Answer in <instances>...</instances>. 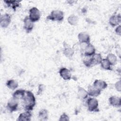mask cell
<instances>
[{
    "mask_svg": "<svg viewBox=\"0 0 121 121\" xmlns=\"http://www.w3.org/2000/svg\"><path fill=\"white\" fill-rule=\"evenodd\" d=\"M87 92L88 95L92 97H97L99 96L101 93L100 90L97 89L93 85H89L88 86Z\"/></svg>",
    "mask_w": 121,
    "mask_h": 121,
    "instance_id": "12",
    "label": "cell"
},
{
    "mask_svg": "<svg viewBox=\"0 0 121 121\" xmlns=\"http://www.w3.org/2000/svg\"><path fill=\"white\" fill-rule=\"evenodd\" d=\"M78 39L80 43H89L90 42L89 35L86 32H82L78 34Z\"/></svg>",
    "mask_w": 121,
    "mask_h": 121,
    "instance_id": "9",
    "label": "cell"
},
{
    "mask_svg": "<svg viewBox=\"0 0 121 121\" xmlns=\"http://www.w3.org/2000/svg\"><path fill=\"white\" fill-rule=\"evenodd\" d=\"M6 84L7 86L11 90H15L18 86V83L14 79H9L8 80Z\"/></svg>",
    "mask_w": 121,
    "mask_h": 121,
    "instance_id": "22",
    "label": "cell"
},
{
    "mask_svg": "<svg viewBox=\"0 0 121 121\" xmlns=\"http://www.w3.org/2000/svg\"><path fill=\"white\" fill-rule=\"evenodd\" d=\"M18 100L13 97L11 98L7 104V108L10 112L16 111L18 107Z\"/></svg>",
    "mask_w": 121,
    "mask_h": 121,
    "instance_id": "6",
    "label": "cell"
},
{
    "mask_svg": "<svg viewBox=\"0 0 121 121\" xmlns=\"http://www.w3.org/2000/svg\"><path fill=\"white\" fill-rule=\"evenodd\" d=\"M38 118L40 121H46L48 118V112L46 109L41 110L38 113Z\"/></svg>",
    "mask_w": 121,
    "mask_h": 121,
    "instance_id": "20",
    "label": "cell"
},
{
    "mask_svg": "<svg viewBox=\"0 0 121 121\" xmlns=\"http://www.w3.org/2000/svg\"><path fill=\"white\" fill-rule=\"evenodd\" d=\"M77 95L78 99L83 100L87 98L88 95L86 90L84 88L78 86V88Z\"/></svg>",
    "mask_w": 121,
    "mask_h": 121,
    "instance_id": "17",
    "label": "cell"
},
{
    "mask_svg": "<svg viewBox=\"0 0 121 121\" xmlns=\"http://www.w3.org/2000/svg\"><path fill=\"white\" fill-rule=\"evenodd\" d=\"M103 59L100 53H95L91 56V60L92 66L100 64Z\"/></svg>",
    "mask_w": 121,
    "mask_h": 121,
    "instance_id": "19",
    "label": "cell"
},
{
    "mask_svg": "<svg viewBox=\"0 0 121 121\" xmlns=\"http://www.w3.org/2000/svg\"><path fill=\"white\" fill-rule=\"evenodd\" d=\"M26 91L24 89H20L17 90L16 91H15L13 93L12 95V97L18 100H22V99L25 96L26 94Z\"/></svg>",
    "mask_w": 121,
    "mask_h": 121,
    "instance_id": "18",
    "label": "cell"
},
{
    "mask_svg": "<svg viewBox=\"0 0 121 121\" xmlns=\"http://www.w3.org/2000/svg\"><path fill=\"white\" fill-rule=\"evenodd\" d=\"M101 67L107 70H112V65L109 62V61L107 60V59H103L100 63Z\"/></svg>",
    "mask_w": 121,
    "mask_h": 121,
    "instance_id": "21",
    "label": "cell"
},
{
    "mask_svg": "<svg viewBox=\"0 0 121 121\" xmlns=\"http://www.w3.org/2000/svg\"><path fill=\"white\" fill-rule=\"evenodd\" d=\"M4 2L7 5L8 7L11 8L14 11H15L17 9L20 7V1L17 0H5Z\"/></svg>",
    "mask_w": 121,
    "mask_h": 121,
    "instance_id": "16",
    "label": "cell"
},
{
    "mask_svg": "<svg viewBox=\"0 0 121 121\" xmlns=\"http://www.w3.org/2000/svg\"><path fill=\"white\" fill-rule=\"evenodd\" d=\"M107 60L112 65H115L117 62V58L115 55L112 53H109L106 57Z\"/></svg>",
    "mask_w": 121,
    "mask_h": 121,
    "instance_id": "23",
    "label": "cell"
},
{
    "mask_svg": "<svg viewBox=\"0 0 121 121\" xmlns=\"http://www.w3.org/2000/svg\"><path fill=\"white\" fill-rule=\"evenodd\" d=\"M60 121H68L69 120V116L65 113H63L61 114L59 120Z\"/></svg>",
    "mask_w": 121,
    "mask_h": 121,
    "instance_id": "27",
    "label": "cell"
},
{
    "mask_svg": "<svg viewBox=\"0 0 121 121\" xmlns=\"http://www.w3.org/2000/svg\"><path fill=\"white\" fill-rule=\"evenodd\" d=\"M46 18L53 21L60 22L64 18V13L61 10H54L46 17Z\"/></svg>",
    "mask_w": 121,
    "mask_h": 121,
    "instance_id": "2",
    "label": "cell"
},
{
    "mask_svg": "<svg viewBox=\"0 0 121 121\" xmlns=\"http://www.w3.org/2000/svg\"><path fill=\"white\" fill-rule=\"evenodd\" d=\"M81 50L85 56H91L95 53V49L90 43H85L83 47H81Z\"/></svg>",
    "mask_w": 121,
    "mask_h": 121,
    "instance_id": "4",
    "label": "cell"
},
{
    "mask_svg": "<svg viewBox=\"0 0 121 121\" xmlns=\"http://www.w3.org/2000/svg\"><path fill=\"white\" fill-rule=\"evenodd\" d=\"M32 113L30 111H26L21 113L18 116L17 121H29L31 120Z\"/></svg>",
    "mask_w": 121,
    "mask_h": 121,
    "instance_id": "13",
    "label": "cell"
},
{
    "mask_svg": "<svg viewBox=\"0 0 121 121\" xmlns=\"http://www.w3.org/2000/svg\"><path fill=\"white\" fill-rule=\"evenodd\" d=\"M11 16L9 14L5 13L0 17V25L2 28H6L11 22Z\"/></svg>",
    "mask_w": 121,
    "mask_h": 121,
    "instance_id": "7",
    "label": "cell"
},
{
    "mask_svg": "<svg viewBox=\"0 0 121 121\" xmlns=\"http://www.w3.org/2000/svg\"><path fill=\"white\" fill-rule=\"evenodd\" d=\"M121 16L120 14L113 15L109 18V23L112 27L118 26L121 23Z\"/></svg>",
    "mask_w": 121,
    "mask_h": 121,
    "instance_id": "11",
    "label": "cell"
},
{
    "mask_svg": "<svg viewBox=\"0 0 121 121\" xmlns=\"http://www.w3.org/2000/svg\"><path fill=\"white\" fill-rule=\"evenodd\" d=\"M59 72L60 76L64 80H69L71 78V73L70 71L66 68H61L59 70Z\"/></svg>",
    "mask_w": 121,
    "mask_h": 121,
    "instance_id": "10",
    "label": "cell"
},
{
    "mask_svg": "<svg viewBox=\"0 0 121 121\" xmlns=\"http://www.w3.org/2000/svg\"><path fill=\"white\" fill-rule=\"evenodd\" d=\"M83 63L86 67L93 66L91 60V56H85L83 59Z\"/></svg>",
    "mask_w": 121,
    "mask_h": 121,
    "instance_id": "26",
    "label": "cell"
},
{
    "mask_svg": "<svg viewBox=\"0 0 121 121\" xmlns=\"http://www.w3.org/2000/svg\"><path fill=\"white\" fill-rule=\"evenodd\" d=\"M78 17L74 15H71L68 18V23L72 26L76 25L78 23Z\"/></svg>",
    "mask_w": 121,
    "mask_h": 121,
    "instance_id": "25",
    "label": "cell"
},
{
    "mask_svg": "<svg viewBox=\"0 0 121 121\" xmlns=\"http://www.w3.org/2000/svg\"><path fill=\"white\" fill-rule=\"evenodd\" d=\"M115 87L116 89L119 91L120 92L121 90V81L119 80L116 82L115 84Z\"/></svg>",
    "mask_w": 121,
    "mask_h": 121,
    "instance_id": "28",
    "label": "cell"
},
{
    "mask_svg": "<svg viewBox=\"0 0 121 121\" xmlns=\"http://www.w3.org/2000/svg\"><path fill=\"white\" fill-rule=\"evenodd\" d=\"M34 27V22H32L28 16L25 17L24 19V29L26 33H30Z\"/></svg>",
    "mask_w": 121,
    "mask_h": 121,
    "instance_id": "8",
    "label": "cell"
},
{
    "mask_svg": "<svg viewBox=\"0 0 121 121\" xmlns=\"http://www.w3.org/2000/svg\"><path fill=\"white\" fill-rule=\"evenodd\" d=\"M115 31L117 35H121V26L120 25L117 26V27L116 28V29L115 30Z\"/></svg>",
    "mask_w": 121,
    "mask_h": 121,
    "instance_id": "29",
    "label": "cell"
},
{
    "mask_svg": "<svg viewBox=\"0 0 121 121\" xmlns=\"http://www.w3.org/2000/svg\"><path fill=\"white\" fill-rule=\"evenodd\" d=\"M110 104L114 107H120L121 105V99L117 96H112L109 98Z\"/></svg>",
    "mask_w": 121,
    "mask_h": 121,
    "instance_id": "15",
    "label": "cell"
},
{
    "mask_svg": "<svg viewBox=\"0 0 121 121\" xmlns=\"http://www.w3.org/2000/svg\"><path fill=\"white\" fill-rule=\"evenodd\" d=\"M22 106L25 111H31L36 104L35 97L30 91H26V94L22 99Z\"/></svg>",
    "mask_w": 121,
    "mask_h": 121,
    "instance_id": "1",
    "label": "cell"
},
{
    "mask_svg": "<svg viewBox=\"0 0 121 121\" xmlns=\"http://www.w3.org/2000/svg\"><path fill=\"white\" fill-rule=\"evenodd\" d=\"M86 104L88 110L91 112H98L99 110L98 108V101L94 97H89L86 101Z\"/></svg>",
    "mask_w": 121,
    "mask_h": 121,
    "instance_id": "3",
    "label": "cell"
},
{
    "mask_svg": "<svg viewBox=\"0 0 121 121\" xmlns=\"http://www.w3.org/2000/svg\"><path fill=\"white\" fill-rule=\"evenodd\" d=\"M93 85L101 91L105 89L108 86V85L105 81L100 79H96L94 82Z\"/></svg>",
    "mask_w": 121,
    "mask_h": 121,
    "instance_id": "14",
    "label": "cell"
},
{
    "mask_svg": "<svg viewBox=\"0 0 121 121\" xmlns=\"http://www.w3.org/2000/svg\"><path fill=\"white\" fill-rule=\"evenodd\" d=\"M29 18L33 22L39 20L41 17V13L36 7H33L29 10Z\"/></svg>",
    "mask_w": 121,
    "mask_h": 121,
    "instance_id": "5",
    "label": "cell"
},
{
    "mask_svg": "<svg viewBox=\"0 0 121 121\" xmlns=\"http://www.w3.org/2000/svg\"><path fill=\"white\" fill-rule=\"evenodd\" d=\"M63 53L66 57L71 58L73 56L74 53V51L72 48L67 47L64 48L63 50Z\"/></svg>",
    "mask_w": 121,
    "mask_h": 121,
    "instance_id": "24",
    "label": "cell"
}]
</instances>
